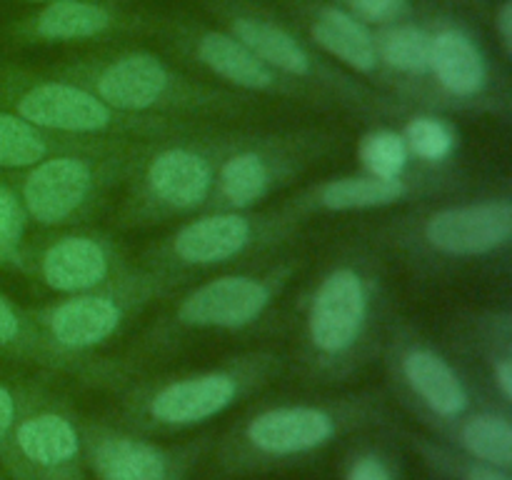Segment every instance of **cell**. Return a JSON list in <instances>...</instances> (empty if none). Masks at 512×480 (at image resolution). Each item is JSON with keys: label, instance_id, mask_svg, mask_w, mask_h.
<instances>
[{"label": "cell", "instance_id": "cell-13", "mask_svg": "<svg viewBox=\"0 0 512 480\" xmlns=\"http://www.w3.org/2000/svg\"><path fill=\"white\" fill-rule=\"evenodd\" d=\"M250 225L240 215L223 213L193 220L175 235V253L195 265L223 263L248 245Z\"/></svg>", "mask_w": 512, "mask_h": 480}, {"label": "cell", "instance_id": "cell-18", "mask_svg": "<svg viewBox=\"0 0 512 480\" xmlns=\"http://www.w3.org/2000/svg\"><path fill=\"white\" fill-rule=\"evenodd\" d=\"M200 60L208 65L213 73L223 75L230 83L240 88L263 90L273 85V70L263 63L255 53H250L240 40L233 35L210 33L198 45Z\"/></svg>", "mask_w": 512, "mask_h": 480}, {"label": "cell", "instance_id": "cell-24", "mask_svg": "<svg viewBox=\"0 0 512 480\" xmlns=\"http://www.w3.org/2000/svg\"><path fill=\"white\" fill-rule=\"evenodd\" d=\"M45 155V140L20 115L0 110V168H28Z\"/></svg>", "mask_w": 512, "mask_h": 480}, {"label": "cell", "instance_id": "cell-26", "mask_svg": "<svg viewBox=\"0 0 512 480\" xmlns=\"http://www.w3.org/2000/svg\"><path fill=\"white\" fill-rule=\"evenodd\" d=\"M408 145H405L403 135L393 133V130H378V133L365 135L360 143V160L370 175L385 180H395L403 173L405 163H408Z\"/></svg>", "mask_w": 512, "mask_h": 480}, {"label": "cell", "instance_id": "cell-19", "mask_svg": "<svg viewBox=\"0 0 512 480\" xmlns=\"http://www.w3.org/2000/svg\"><path fill=\"white\" fill-rule=\"evenodd\" d=\"M233 35L250 53L258 55L268 68L273 65V68L293 75H305L310 70L308 53L300 48L298 40H293V35L265 23V20L238 18L233 25Z\"/></svg>", "mask_w": 512, "mask_h": 480}, {"label": "cell", "instance_id": "cell-31", "mask_svg": "<svg viewBox=\"0 0 512 480\" xmlns=\"http://www.w3.org/2000/svg\"><path fill=\"white\" fill-rule=\"evenodd\" d=\"M18 425V400L13 390L0 385V458L10 465V440L13 430Z\"/></svg>", "mask_w": 512, "mask_h": 480}, {"label": "cell", "instance_id": "cell-6", "mask_svg": "<svg viewBox=\"0 0 512 480\" xmlns=\"http://www.w3.org/2000/svg\"><path fill=\"white\" fill-rule=\"evenodd\" d=\"M368 313V295L358 273L340 268L318 288L310 308V340L320 353H345L358 338Z\"/></svg>", "mask_w": 512, "mask_h": 480}, {"label": "cell", "instance_id": "cell-27", "mask_svg": "<svg viewBox=\"0 0 512 480\" xmlns=\"http://www.w3.org/2000/svg\"><path fill=\"white\" fill-rule=\"evenodd\" d=\"M405 145L408 150H413L415 155L425 160H445L453 150L455 138L453 130L438 118H415L413 123L405 130Z\"/></svg>", "mask_w": 512, "mask_h": 480}, {"label": "cell", "instance_id": "cell-9", "mask_svg": "<svg viewBox=\"0 0 512 480\" xmlns=\"http://www.w3.org/2000/svg\"><path fill=\"white\" fill-rule=\"evenodd\" d=\"M93 175L78 158H53L38 163L23 185V205L38 223L70 218L88 198Z\"/></svg>", "mask_w": 512, "mask_h": 480}, {"label": "cell", "instance_id": "cell-17", "mask_svg": "<svg viewBox=\"0 0 512 480\" xmlns=\"http://www.w3.org/2000/svg\"><path fill=\"white\" fill-rule=\"evenodd\" d=\"M313 38L320 48L360 73H370L378 65V45L370 30L355 15L328 8L313 25Z\"/></svg>", "mask_w": 512, "mask_h": 480}, {"label": "cell", "instance_id": "cell-33", "mask_svg": "<svg viewBox=\"0 0 512 480\" xmlns=\"http://www.w3.org/2000/svg\"><path fill=\"white\" fill-rule=\"evenodd\" d=\"M20 338V318L13 305L0 295V348H10Z\"/></svg>", "mask_w": 512, "mask_h": 480}, {"label": "cell", "instance_id": "cell-28", "mask_svg": "<svg viewBox=\"0 0 512 480\" xmlns=\"http://www.w3.org/2000/svg\"><path fill=\"white\" fill-rule=\"evenodd\" d=\"M25 213L20 200L15 198L8 185L0 183V263H8L15 258L23 240Z\"/></svg>", "mask_w": 512, "mask_h": 480}, {"label": "cell", "instance_id": "cell-1", "mask_svg": "<svg viewBox=\"0 0 512 480\" xmlns=\"http://www.w3.org/2000/svg\"><path fill=\"white\" fill-rule=\"evenodd\" d=\"M355 410L325 405H278L253 415L230 443L225 463L230 468H260L280 460L303 458L325 448L355 420Z\"/></svg>", "mask_w": 512, "mask_h": 480}, {"label": "cell", "instance_id": "cell-2", "mask_svg": "<svg viewBox=\"0 0 512 480\" xmlns=\"http://www.w3.org/2000/svg\"><path fill=\"white\" fill-rule=\"evenodd\" d=\"M83 440L65 415L35 413L18 420L10 440V468L18 480H80Z\"/></svg>", "mask_w": 512, "mask_h": 480}, {"label": "cell", "instance_id": "cell-14", "mask_svg": "<svg viewBox=\"0 0 512 480\" xmlns=\"http://www.w3.org/2000/svg\"><path fill=\"white\" fill-rule=\"evenodd\" d=\"M108 255L93 238H63L50 245L43 258V278L50 288L75 293L103 283Z\"/></svg>", "mask_w": 512, "mask_h": 480}, {"label": "cell", "instance_id": "cell-5", "mask_svg": "<svg viewBox=\"0 0 512 480\" xmlns=\"http://www.w3.org/2000/svg\"><path fill=\"white\" fill-rule=\"evenodd\" d=\"M510 235L512 205L508 200L445 208L425 225V238L445 255L493 253L508 243Z\"/></svg>", "mask_w": 512, "mask_h": 480}, {"label": "cell", "instance_id": "cell-12", "mask_svg": "<svg viewBox=\"0 0 512 480\" xmlns=\"http://www.w3.org/2000/svg\"><path fill=\"white\" fill-rule=\"evenodd\" d=\"M150 190L173 208H195L203 203L213 185V173L200 155L190 150H165L148 170Z\"/></svg>", "mask_w": 512, "mask_h": 480}, {"label": "cell", "instance_id": "cell-7", "mask_svg": "<svg viewBox=\"0 0 512 480\" xmlns=\"http://www.w3.org/2000/svg\"><path fill=\"white\" fill-rule=\"evenodd\" d=\"M270 303V290L255 278L228 275L203 285L180 305V318L200 328H243Z\"/></svg>", "mask_w": 512, "mask_h": 480}, {"label": "cell", "instance_id": "cell-16", "mask_svg": "<svg viewBox=\"0 0 512 480\" xmlns=\"http://www.w3.org/2000/svg\"><path fill=\"white\" fill-rule=\"evenodd\" d=\"M430 70L453 95H475L488 75L478 45L460 30L435 35L430 45Z\"/></svg>", "mask_w": 512, "mask_h": 480}, {"label": "cell", "instance_id": "cell-23", "mask_svg": "<svg viewBox=\"0 0 512 480\" xmlns=\"http://www.w3.org/2000/svg\"><path fill=\"white\" fill-rule=\"evenodd\" d=\"M225 198L233 205H253L268 193L270 173L263 158L255 153H240L223 165L220 173Z\"/></svg>", "mask_w": 512, "mask_h": 480}, {"label": "cell", "instance_id": "cell-32", "mask_svg": "<svg viewBox=\"0 0 512 480\" xmlns=\"http://www.w3.org/2000/svg\"><path fill=\"white\" fill-rule=\"evenodd\" d=\"M458 478L460 480H512L510 470L495 468V465L480 463V460L468 458L463 465L458 468Z\"/></svg>", "mask_w": 512, "mask_h": 480}, {"label": "cell", "instance_id": "cell-29", "mask_svg": "<svg viewBox=\"0 0 512 480\" xmlns=\"http://www.w3.org/2000/svg\"><path fill=\"white\" fill-rule=\"evenodd\" d=\"M345 480H398L393 465L380 453H360L350 460Z\"/></svg>", "mask_w": 512, "mask_h": 480}, {"label": "cell", "instance_id": "cell-30", "mask_svg": "<svg viewBox=\"0 0 512 480\" xmlns=\"http://www.w3.org/2000/svg\"><path fill=\"white\" fill-rule=\"evenodd\" d=\"M358 18L370 23H388L405 10V0H345Z\"/></svg>", "mask_w": 512, "mask_h": 480}, {"label": "cell", "instance_id": "cell-25", "mask_svg": "<svg viewBox=\"0 0 512 480\" xmlns=\"http://www.w3.org/2000/svg\"><path fill=\"white\" fill-rule=\"evenodd\" d=\"M433 38L415 25H400L380 38V53L388 65L403 73H428Z\"/></svg>", "mask_w": 512, "mask_h": 480}, {"label": "cell", "instance_id": "cell-4", "mask_svg": "<svg viewBox=\"0 0 512 480\" xmlns=\"http://www.w3.org/2000/svg\"><path fill=\"white\" fill-rule=\"evenodd\" d=\"M88 460L98 480H185L190 453L125 433H95Z\"/></svg>", "mask_w": 512, "mask_h": 480}, {"label": "cell", "instance_id": "cell-10", "mask_svg": "<svg viewBox=\"0 0 512 480\" xmlns=\"http://www.w3.org/2000/svg\"><path fill=\"white\" fill-rule=\"evenodd\" d=\"M403 378L435 418L458 420L470 408L465 383L433 350H410L403 360Z\"/></svg>", "mask_w": 512, "mask_h": 480}, {"label": "cell", "instance_id": "cell-3", "mask_svg": "<svg viewBox=\"0 0 512 480\" xmlns=\"http://www.w3.org/2000/svg\"><path fill=\"white\" fill-rule=\"evenodd\" d=\"M243 393V380L228 370L190 375L153 390L143 400V418L163 428H190L228 410Z\"/></svg>", "mask_w": 512, "mask_h": 480}, {"label": "cell", "instance_id": "cell-34", "mask_svg": "<svg viewBox=\"0 0 512 480\" xmlns=\"http://www.w3.org/2000/svg\"><path fill=\"white\" fill-rule=\"evenodd\" d=\"M495 385H498L503 400L512 398V363L508 358L495 365Z\"/></svg>", "mask_w": 512, "mask_h": 480}, {"label": "cell", "instance_id": "cell-21", "mask_svg": "<svg viewBox=\"0 0 512 480\" xmlns=\"http://www.w3.org/2000/svg\"><path fill=\"white\" fill-rule=\"evenodd\" d=\"M110 25L108 10L83 0H55L35 20V33L50 40H75L103 33Z\"/></svg>", "mask_w": 512, "mask_h": 480}, {"label": "cell", "instance_id": "cell-35", "mask_svg": "<svg viewBox=\"0 0 512 480\" xmlns=\"http://www.w3.org/2000/svg\"><path fill=\"white\" fill-rule=\"evenodd\" d=\"M498 25H500V35H503L505 48L510 50L512 48V3L503 5V10H500Z\"/></svg>", "mask_w": 512, "mask_h": 480}, {"label": "cell", "instance_id": "cell-20", "mask_svg": "<svg viewBox=\"0 0 512 480\" xmlns=\"http://www.w3.org/2000/svg\"><path fill=\"white\" fill-rule=\"evenodd\" d=\"M458 443L468 458L495 468H512V425L500 413H473L460 423Z\"/></svg>", "mask_w": 512, "mask_h": 480}, {"label": "cell", "instance_id": "cell-15", "mask_svg": "<svg viewBox=\"0 0 512 480\" xmlns=\"http://www.w3.org/2000/svg\"><path fill=\"white\" fill-rule=\"evenodd\" d=\"M120 323V310L113 300L100 295H80L58 305L50 315L53 338L65 348H90L103 343Z\"/></svg>", "mask_w": 512, "mask_h": 480}, {"label": "cell", "instance_id": "cell-8", "mask_svg": "<svg viewBox=\"0 0 512 480\" xmlns=\"http://www.w3.org/2000/svg\"><path fill=\"white\" fill-rule=\"evenodd\" d=\"M23 120L35 128L93 133L110 123L108 105L93 93L68 83H40L25 90L15 103Z\"/></svg>", "mask_w": 512, "mask_h": 480}, {"label": "cell", "instance_id": "cell-11", "mask_svg": "<svg viewBox=\"0 0 512 480\" xmlns=\"http://www.w3.org/2000/svg\"><path fill=\"white\" fill-rule=\"evenodd\" d=\"M165 88H168V70L158 58L145 53L115 60L98 80L100 100L120 110L150 108L158 103Z\"/></svg>", "mask_w": 512, "mask_h": 480}, {"label": "cell", "instance_id": "cell-36", "mask_svg": "<svg viewBox=\"0 0 512 480\" xmlns=\"http://www.w3.org/2000/svg\"><path fill=\"white\" fill-rule=\"evenodd\" d=\"M33 3H43V0H33Z\"/></svg>", "mask_w": 512, "mask_h": 480}, {"label": "cell", "instance_id": "cell-22", "mask_svg": "<svg viewBox=\"0 0 512 480\" xmlns=\"http://www.w3.org/2000/svg\"><path fill=\"white\" fill-rule=\"evenodd\" d=\"M405 195L403 180H385L368 175V178H340L323 188L325 208L330 210H360V208H383L395 203Z\"/></svg>", "mask_w": 512, "mask_h": 480}]
</instances>
